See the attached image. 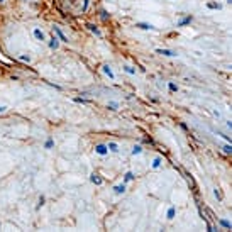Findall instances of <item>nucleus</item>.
<instances>
[{"mask_svg":"<svg viewBox=\"0 0 232 232\" xmlns=\"http://www.w3.org/2000/svg\"><path fill=\"white\" fill-rule=\"evenodd\" d=\"M180 129H183V131H188V127H186V124L180 122Z\"/></svg>","mask_w":232,"mask_h":232,"instance_id":"nucleus-32","label":"nucleus"},{"mask_svg":"<svg viewBox=\"0 0 232 232\" xmlns=\"http://www.w3.org/2000/svg\"><path fill=\"white\" fill-rule=\"evenodd\" d=\"M141 152H142V146H141V144H136L134 148H132L131 154H132V156H139V154H141Z\"/></svg>","mask_w":232,"mask_h":232,"instance_id":"nucleus-22","label":"nucleus"},{"mask_svg":"<svg viewBox=\"0 0 232 232\" xmlns=\"http://www.w3.org/2000/svg\"><path fill=\"white\" fill-rule=\"evenodd\" d=\"M207 7L212 9V10H220L222 4H219V2H207Z\"/></svg>","mask_w":232,"mask_h":232,"instance_id":"nucleus-20","label":"nucleus"},{"mask_svg":"<svg viewBox=\"0 0 232 232\" xmlns=\"http://www.w3.org/2000/svg\"><path fill=\"white\" fill-rule=\"evenodd\" d=\"M156 54H161V56H166V58H176L178 53L173 49H163V47H158L156 49Z\"/></svg>","mask_w":232,"mask_h":232,"instance_id":"nucleus-3","label":"nucleus"},{"mask_svg":"<svg viewBox=\"0 0 232 232\" xmlns=\"http://www.w3.org/2000/svg\"><path fill=\"white\" fill-rule=\"evenodd\" d=\"M222 151H224L225 154H227V156H230V154H232V144H230V142H229V144L222 146Z\"/></svg>","mask_w":232,"mask_h":232,"instance_id":"nucleus-24","label":"nucleus"},{"mask_svg":"<svg viewBox=\"0 0 232 232\" xmlns=\"http://www.w3.org/2000/svg\"><path fill=\"white\" fill-rule=\"evenodd\" d=\"M134 27H137V29H142V31H156V32H158V27H154V25L149 24V22H136Z\"/></svg>","mask_w":232,"mask_h":232,"instance_id":"nucleus-4","label":"nucleus"},{"mask_svg":"<svg viewBox=\"0 0 232 232\" xmlns=\"http://www.w3.org/2000/svg\"><path fill=\"white\" fill-rule=\"evenodd\" d=\"M119 102H115V100H109L107 102V109L109 110H112V112H117V110H119Z\"/></svg>","mask_w":232,"mask_h":232,"instance_id":"nucleus-13","label":"nucleus"},{"mask_svg":"<svg viewBox=\"0 0 232 232\" xmlns=\"http://www.w3.org/2000/svg\"><path fill=\"white\" fill-rule=\"evenodd\" d=\"M219 136H220V137H224V139H225V141H227V142H230V137H229L227 134H224V132H219Z\"/></svg>","mask_w":232,"mask_h":232,"instance_id":"nucleus-30","label":"nucleus"},{"mask_svg":"<svg viewBox=\"0 0 232 232\" xmlns=\"http://www.w3.org/2000/svg\"><path fill=\"white\" fill-rule=\"evenodd\" d=\"M53 148H54V139L47 137L46 141H44V149H53Z\"/></svg>","mask_w":232,"mask_h":232,"instance_id":"nucleus-21","label":"nucleus"},{"mask_svg":"<svg viewBox=\"0 0 232 232\" xmlns=\"http://www.w3.org/2000/svg\"><path fill=\"white\" fill-rule=\"evenodd\" d=\"M90 181L93 183V185L100 186V185H103V178L100 176V173H97V171H93V173L90 174Z\"/></svg>","mask_w":232,"mask_h":232,"instance_id":"nucleus-9","label":"nucleus"},{"mask_svg":"<svg viewBox=\"0 0 232 232\" xmlns=\"http://www.w3.org/2000/svg\"><path fill=\"white\" fill-rule=\"evenodd\" d=\"M134 178H136V174L132 173V171H127V173L124 174V181H122V183H125V185H127V183H129V181H132Z\"/></svg>","mask_w":232,"mask_h":232,"instance_id":"nucleus-17","label":"nucleus"},{"mask_svg":"<svg viewBox=\"0 0 232 232\" xmlns=\"http://www.w3.org/2000/svg\"><path fill=\"white\" fill-rule=\"evenodd\" d=\"M168 90H170V93H176V92H178V85L174 83V81H168Z\"/></svg>","mask_w":232,"mask_h":232,"instance_id":"nucleus-23","label":"nucleus"},{"mask_svg":"<svg viewBox=\"0 0 232 232\" xmlns=\"http://www.w3.org/2000/svg\"><path fill=\"white\" fill-rule=\"evenodd\" d=\"M85 27H87V29L90 31L92 34H95V36H97V37H100V39H102V37H103V34H102V31L98 29V25H97V24H93V22H87V24H85Z\"/></svg>","mask_w":232,"mask_h":232,"instance_id":"nucleus-2","label":"nucleus"},{"mask_svg":"<svg viewBox=\"0 0 232 232\" xmlns=\"http://www.w3.org/2000/svg\"><path fill=\"white\" fill-rule=\"evenodd\" d=\"M93 151H95V154H98V156H109V148H107V144H103V142L95 144Z\"/></svg>","mask_w":232,"mask_h":232,"instance_id":"nucleus-1","label":"nucleus"},{"mask_svg":"<svg viewBox=\"0 0 232 232\" xmlns=\"http://www.w3.org/2000/svg\"><path fill=\"white\" fill-rule=\"evenodd\" d=\"M0 75H2V69H0Z\"/></svg>","mask_w":232,"mask_h":232,"instance_id":"nucleus-35","label":"nucleus"},{"mask_svg":"<svg viewBox=\"0 0 232 232\" xmlns=\"http://www.w3.org/2000/svg\"><path fill=\"white\" fill-rule=\"evenodd\" d=\"M161 166H163V158L156 156L154 159H152V163H151V170H159Z\"/></svg>","mask_w":232,"mask_h":232,"instance_id":"nucleus-12","label":"nucleus"},{"mask_svg":"<svg viewBox=\"0 0 232 232\" xmlns=\"http://www.w3.org/2000/svg\"><path fill=\"white\" fill-rule=\"evenodd\" d=\"M107 148H109V152H119L120 149H119V144L117 142H114V141H109L107 142Z\"/></svg>","mask_w":232,"mask_h":232,"instance_id":"nucleus-14","label":"nucleus"},{"mask_svg":"<svg viewBox=\"0 0 232 232\" xmlns=\"http://www.w3.org/2000/svg\"><path fill=\"white\" fill-rule=\"evenodd\" d=\"M59 43H61V41L58 39V36H54V34H53V37H51V39H47V46H49V49L51 51H56L59 47Z\"/></svg>","mask_w":232,"mask_h":232,"instance_id":"nucleus-8","label":"nucleus"},{"mask_svg":"<svg viewBox=\"0 0 232 232\" xmlns=\"http://www.w3.org/2000/svg\"><path fill=\"white\" fill-rule=\"evenodd\" d=\"M0 4H5V0H0Z\"/></svg>","mask_w":232,"mask_h":232,"instance_id":"nucleus-34","label":"nucleus"},{"mask_svg":"<svg viewBox=\"0 0 232 232\" xmlns=\"http://www.w3.org/2000/svg\"><path fill=\"white\" fill-rule=\"evenodd\" d=\"M102 71L105 73V75L109 76L110 80H115V73L112 71V68H110V65H103V66H102Z\"/></svg>","mask_w":232,"mask_h":232,"instance_id":"nucleus-11","label":"nucleus"},{"mask_svg":"<svg viewBox=\"0 0 232 232\" xmlns=\"http://www.w3.org/2000/svg\"><path fill=\"white\" fill-rule=\"evenodd\" d=\"M174 215H176V207H174V205H171V207L168 208V212H166V219H168V220H173Z\"/></svg>","mask_w":232,"mask_h":232,"instance_id":"nucleus-15","label":"nucleus"},{"mask_svg":"<svg viewBox=\"0 0 232 232\" xmlns=\"http://www.w3.org/2000/svg\"><path fill=\"white\" fill-rule=\"evenodd\" d=\"M10 80H12V81H17V80H19V76H15V75H12V76H10Z\"/></svg>","mask_w":232,"mask_h":232,"instance_id":"nucleus-33","label":"nucleus"},{"mask_svg":"<svg viewBox=\"0 0 232 232\" xmlns=\"http://www.w3.org/2000/svg\"><path fill=\"white\" fill-rule=\"evenodd\" d=\"M44 202H46V196H44V195H41V196H39V200H37V205H36V208H37V210H39V208L44 205Z\"/></svg>","mask_w":232,"mask_h":232,"instance_id":"nucleus-27","label":"nucleus"},{"mask_svg":"<svg viewBox=\"0 0 232 232\" xmlns=\"http://www.w3.org/2000/svg\"><path fill=\"white\" fill-rule=\"evenodd\" d=\"M88 7H90V0H83V7H81V14H85V12L88 10Z\"/></svg>","mask_w":232,"mask_h":232,"instance_id":"nucleus-28","label":"nucleus"},{"mask_svg":"<svg viewBox=\"0 0 232 232\" xmlns=\"http://www.w3.org/2000/svg\"><path fill=\"white\" fill-rule=\"evenodd\" d=\"M7 109H9V107H7V105H0V114H4V112H7Z\"/></svg>","mask_w":232,"mask_h":232,"instance_id":"nucleus-31","label":"nucleus"},{"mask_svg":"<svg viewBox=\"0 0 232 232\" xmlns=\"http://www.w3.org/2000/svg\"><path fill=\"white\" fill-rule=\"evenodd\" d=\"M214 195H215V198H217V200H222V193H220V190H219V188L214 190Z\"/></svg>","mask_w":232,"mask_h":232,"instance_id":"nucleus-29","label":"nucleus"},{"mask_svg":"<svg viewBox=\"0 0 232 232\" xmlns=\"http://www.w3.org/2000/svg\"><path fill=\"white\" fill-rule=\"evenodd\" d=\"M53 32H54L56 36H58V39L61 41V43H65V44H68V43H69V41H68V37L65 36V32H63V31L59 29L58 25H53Z\"/></svg>","mask_w":232,"mask_h":232,"instance_id":"nucleus-6","label":"nucleus"},{"mask_svg":"<svg viewBox=\"0 0 232 232\" xmlns=\"http://www.w3.org/2000/svg\"><path fill=\"white\" fill-rule=\"evenodd\" d=\"M122 71H125L127 75H131V76H136V68H132V66H129V65H124Z\"/></svg>","mask_w":232,"mask_h":232,"instance_id":"nucleus-18","label":"nucleus"},{"mask_svg":"<svg viewBox=\"0 0 232 232\" xmlns=\"http://www.w3.org/2000/svg\"><path fill=\"white\" fill-rule=\"evenodd\" d=\"M193 22V15H185V17H181L180 21L176 22V27H185V25H190Z\"/></svg>","mask_w":232,"mask_h":232,"instance_id":"nucleus-7","label":"nucleus"},{"mask_svg":"<svg viewBox=\"0 0 232 232\" xmlns=\"http://www.w3.org/2000/svg\"><path fill=\"white\" fill-rule=\"evenodd\" d=\"M32 36H34V39H36V41H41V43L47 41V39H46V34H44V31L39 29V27H34V29H32Z\"/></svg>","mask_w":232,"mask_h":232,"instance_id":"nucleus-5","label":"nucleus"},{"mask_svg":"<svg viewBox=\"0 0 232 232\" xmlns=\"http://www.w3.org/2000/svg\"><path fill=\"white\" fill-rule=\"evenodd\" d=\"M17 59H19V61H22V63H31V56L29 54H27V56L21 54V56H17Z\"/></svg>","mask_w":232,"mask_h":232,"instance_id":"nucleus-26","label":"nucleus"},{"mask_svg":"<svg viewBox=\"0 0 232 232\" xmlns=\"http://www.w3.org/2000/svg\"><path fill=\"white\" fill-rule=\"evenodd\" d=\"M98 15H100V19L103 22H107V21H110V14L105 10V9H100V12H98Z\"/></svg>","mask_w":232,"mask_h":232,"instance_id":"nucleus-16","label":"nucleus"},{"mask_svg":"<svg viewBox=\"0 0 232 232\" xmlns=\"http://www.w3.org/2000/svg\"><path fill=\"white\" fill-rule=\"evenodd\" d=\"M73 102H76V103H81V105H87V103H92L90 98H83V97H76L73 98Z\"/></svg>","mask_w":232,"mask_h":232,"instance_id":"nucleus-19","label":"nucleus"},{"mask_svg":"<svg viewBox=\"0 0 232 232\" xmlns=\"http://www.w3.org/2000/svg\"><path fill=\"white\" fill-rule=\"evenodd\" d=\"M112 190H114V193H115V195H124V193H125V190H127V185H125V183H120V185H115Z\"/></svg>","mask_w":232,"mask_h":232,"instance_id":"nucleus-10","label":"nucleus"},{"mask_svg":"<svg viewBox=\"0 0 232 232\" xmlns=\"http://www.w3.org/2000/svg\"><path fill=\"white\" fill-rule=\"evenodd\" d=\"M219 224H220L224 229H230V227H232V224H230L229 220H225V219H219Z\"/></svg>","mask_w":232,"mask_h":232,"instance_id":"nucleus-25","label":"nucleus"}]
</instances>
